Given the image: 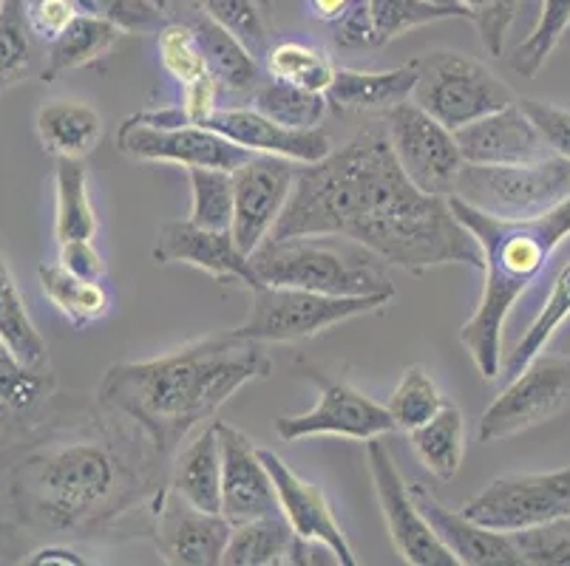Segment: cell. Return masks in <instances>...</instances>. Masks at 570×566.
Segmentation results:
<instances>
[{
  "label": "cell",
  "instance_id": "6da1fadb",
  "mask_svg": "<svg viewBox=\"0 0 570 566\" xmlns=\"http://www.w3.org/2000/svg\"><path fill=\"white\" fill-rule=\"evenodd\" d=\"M344 236L403 272L443 264L483 267V252L443 196L423 193L397 165L383 119L321 162L295 170L287 207L267 238Z\"/></svg>",
  "mask_w": 570,
  "mask_h": 566
},
{
  "label": "cell",
  "instance_id": "7a4b0ae2",
  "mask_svg": "<svg viewBox=\"0 0 570 566\" xmlns=\"http://www.w3.org/2000/svg\"><path fill=\"white\" fill-rule=\"evenodd\" d=\"M273 371L264 342L219 331L188 342L170 355L142 363H117L102 374L97 399L106 411L131 419L168 454L222 405Z\"/></svg>",
  "mask_w": 570,
  "mask_h": 566
},
{
  "label": "cell",
  "instance_id": "3957f363",
  "mask_svg": "<svg viewBox=\"0 0 570 566\" xmlns=\"http://www.w3.org/2000/svg\"><path fill=\"white\" fill-rule=\"evenodd\" d=\"M460 225L483 252V292L471 318L460 329V342L483 380H497L502 366V329L517 306L546 272L559 244L570 236V196L531 218H497L449 196Z\"/></svg>",
  "mask_w": 570,
  "mask_h": 566
},
{
  "label": "cell",
  "instance_id": "277c9868",
  "mask_svg": "<svg viewBox=\"0 0 570 566\" xmlns=\"http://www.w3.org/2000/svg\"><path fill=\"white\" fill-rule=\"evenodd\" d=\"M20 510L57 529H86L122 507L134 490L131 465L100 439L57 445L14 470Z\"/></svg>",
  "mask_w": 570,
  "mask_h": 566
},
{
  "label": "cell",
  "instance_id": "5b68a950",
  "mask_svg": "<svg viewBox=\"0 0 570 566\" xmlns=\"http://www.w3.org/2000/svg\"><path fill=\"white\" fill-rule=\"evenodd\" d=\"M267 287H295L335 298H395L389 264L344 236L264 238L250 256Z\"/></svg>",
  "mask_w": 570,
  "mask_h": 566
},
{
  "label": "cell",
  "instance_id": "8992f818",
  "mask_svg": "<svg viewBox=\"0 0 570 566\" xmlns=\"http://www.w3.org/2000/svg\"><path fill=\"white\" fill-rule=\"evenodd\" d=\"M414 66L417 80L412 88V102L449 131H458L463 125L520 100L511 86L497 80L483 62L460 51H429L414 57Z\"/></svg>",
  "mask_w": 570,
  "mask_h": 566
},
{
  "label": "cell",
  "instance_id": "52a82bcc",
  "mask_svg": "<svg viewBox=\"0 0 570 566\" xmlns=\"http://www.w3.org/2000/svg\"><path fill=\"white\" fill-rule=\"evenodd\" d=\"M497 218H531L570 196V159L548 156L525 165H463L454 193Z\"/></svg>",
  "mask_w": 570,
  "mask_h": 566
},
{
  "label": "cell",
  "instance_id": "ba28073f",
  "mask_svg": "<svg viewBox=\"0 0 570 566\" xmlns=\"http://www.w3.org/2000/svg\"><path fill=\"white\" fill-rule=\"evenodd\" d=\"M253 304L245 324L236 326V335L256 342H298L321 335L346 320L364 318L383 311L392 298H335L295 287H262L250 289Z\"/></svg>",
  "mask_w": 570,
  "mask_h": 566
},
{
  "label": "cell",
  "instance_id": "9c48e42d",
  "mask_svg": "<svg viewBox=\"0 0 570 566\" xmlns=\"http://www.w3.org/2000/svg\"><path fill=\"white\" fill-rule=\"evenodd\" d=\"M568 405L570 357L542 351L497 394V399L480 419L476 436H480V443H502V439H511V436L548 423Z\"/></svg>",
  "mask_w": 570,
  "mask_h": 566
},
{
  "label": "cell",
  "instance_id": "30bf717a",
  "mask_svg": "<svg viewBox=\"0 0 570 566\" xmlns=\"http://www.w3.org/2000/svg\"><path fill=\"white\" fill-rule=\"evenodd\" d=\"M465 518L497 533H520L570 516V465L551 474H508L460 507Z\"/></svg>",
  "mask_w": 570,
  "mask_h": 566
},
{
  "label": "cell",
  "instance_id": "8fae6325",
  "mask_svg": "<svg viewBox=\"0 0 570 566\" xmlns=\"http://www.w3.org/2000/svg\"><path fill=\"white\" fill-rule=\"evenodd\" d=\"M381 119L392 153L412 185H417L423 193L449 199L454 193L460 168L465 165L454 131L429 117L412 100L389 108Z\"/></svg>",
  "mask_w": 570,
  "mask_h": 566
},
{
  "label": "cell",
  "instance_id": "7c38bea8",
  "mask_svg": "<svg viewBox=\"0 0 570 566\" xmlns=\"http://www.w3.org/2000/svg\"><path fill=\"white\" fill-rule=\"evenodd\" d=\"M304 374L318 388V403L307 414H289L276 419V434L284 443H298L309 436H346L355 443H370L375 436H389L395 428V419L389 417L386 405L375 403L364 391L346 386V383L326 377L313 363H298Z\"/></svg>",
  "mask_w": 570,
  "mask_h": 566
},
{
  "label": "cell",
  "instance_id": "4fadbf2b",
  "mask_svg": "<svg viewBox=\"0 0 570 566\" xmlns=\"http://www.w3.org/2000/svg\"><path fill=\"white\" fill-rule=\"evenodd\" d=\"M117 148L134 162H174L183 168H219L230 173L250 156H256L253 150L202 125L163 128V125L139 122L134 117L119 125Z\"/></svg>",
  "mask_w": 570,
  "mask_h": 566
},
{
  "label": "cell",
  "instance_id": "5bb4252c",
  "mask_svg": "<svg viewBox=\"0 0 570 566\" xmlns=\"http://www.w3.org/2000/svg\"><path fill=\"white\" fill-rule=\"evenodd\" d=\"M381 439L383 436H375L366 443V456H370V474L377 493V505H381L383 522H386L395 549L406 564L414 566H458L454 555L440 544L434 529L417 510L412 490L397 470L395 456Z\"/></svg>",
  "mask_w": 570,
  "mask_h": 566
},
{
  "label": "cell",
  "instance_id": "9a60e30c",
  "mask_svg": "<svg viewBox=\"0 0 570 566\" xmlns=\"http://www.w3.org/2000/svg\"><path fill=\"white\" fill-rule=\"evenodd\" d=\"M295 162L284 156L256 153L233 170V221L230 236L236 247L250 256L269 236L295 185Z\"/></svg>",
  "mask_w": 570,
  "mask_h": 566
},
{
  "label": "cell",
  "instance_id": "2e32d148",
  "mask_svg": "<svg viewBox=\"0 0 570 566\" xmlns=\"http://www.w3.org/2000/svg\"><path fill=\"white\" fill-rule=\"evenodd\" d=\"M233 524L222 513H205L188 505L174 490L159 493L154 510V544L165 564L216 566L222 564Z\"/></svg>",
  "mask_w": 570,
  "mask_h": 566
},
{
  "label": "cell",
  "instance_id": "e0dca14e",
  "mask_svg": "<svg viewBox=\"0 0 570 566\" xmlns=\"http://www.w3.org/2000/svg\"><path fill=\"white\" fill-rule=\"evenodd\" d=\"M222 450V516L230 524L278 513V496L267 465L250 436L216 419Z\"/></svg>",
  "mask_w": 570,
  "mask_h": 566
},
{
  "label": "cell",
  "instance_id": "ac0fdd59",
  "mask_svg": "<svg viewBox=\"0 0 570 566\" xmlns=\"http://www.w3.org/2000/svg\"><path fill=\"white\" fill-rule=\"evenodd\" d=\"M258 456L267 465L269 479L276 487L278 496V510L284 513V518L289 522L293 533L298 538H307V542H321L333 549L335 558L341 566H357L355 553H352L350 542H346L344 529H341L338 518H335L333 507L326 502L324 490L313 481L302 479L295 474L293 467L282 459L278 454L267 448H258Z\"/></svg>",
  "mask_w": 570,
  "mask_h": 566
},
{
  "label": "cell",
  "instance_id": "d6986e66",
  "mask_svg": "<svg viewBox=\"0 0 570 566\" xmlns=\"http://www.w3.org/2000/svg\"><path fill=\"white\" fill-rule=\"evenodd\" d=\"M465 165H525L553 156L520 100L454 131Z\"/></svg>",
  "mask_w": 570,
  "mask_h": 566
},
{
  "label": "cell",
  "instance_id": "ffe728a7",
  "mask_svg": "<svg viewBox=\"0 0 570 566\" xmlns=\"http://www.w3.org/2000/svg\"><path fill=\"white\" fill-rule=\"evenodd\" d=\"M159 264H185L207 272L216 280H233L247 289L262 287L250 267V258L236 247L230 230H205L194 221H168L163 225L154 247Z\"/></svg>",
  "mask_w": 570,
  "mask_h": 566
},
{
  "label": "cell",
  "instance_id": "44dd1931",
  "mask_svg": "<svg viewBox=\"0 0 570 566\" xmlns=\"http://www.w3.org/2000/svg\"><path fill=\"white\" fill-rule=\"evenodd\" d=\"M202 128L222 133L230 142L242 145V148L253 150V153H269L284 156L295 165H313L321 162L330 150L335 148L333 139L326 137L321 128H284V125L273 122L256 108H216V113Z\"/></svg>",
  "mask_w": 570,
  "mask_h": 566
},
{
  "label": "cell",
  "instance_id": "7402d4cb",
  "mask_svg": "<svg viewBox=\"0 0 570 566\" xmlns=\"http://www.w3.org/2000/svg\"><path fill=\"white\" fill-rule=\"evenodd\" d=\"M414 505L423 513L429 527L434 529V536L440 538L449 553L454 555L458 564L465 566H522V555L517 549L514 538L508 533H497V529L480 527L463 513H454L432 496L426 485H412Z\"/></svg>",
  "mask_w": 570,
  "mask_h": 566
},
{
  "label": "cell",
  "instance_id": "603a6c76",
  "mask_svg": "<svg viewBox=\"0 0 570 566\" xmlns=\"http://www.w3.org/2000/svg\"><path fill=\"white\" fill-rule=\"evenodd\" d=\"M417 80L414 60L403 62L389 71H355L335 69L333 82L326 86V102L341 111H381L412 100V88Z\"/></svg>",
  "mask_w": 570,
  "mask_h": 566
},
{
  "label": "cell",
  "instance_id": "cb8c5ba5",
  "mask_svg": "<svg viewBox=\"0 0 570 566\" xmlns=\"http://www.w3.org/2000/svg\"><path fill=\"white\" fill-rule=\"evenodd\" d=\"M190 23V29L196 31V40L202 46V54H205L207 75L214 77L219 91L227 93H253L262 82V66H258V57H253V51L247 49L242 40L227 31L225 26L216 23L214 18H207L202 9H196L194 14L185 18Z\"/></svg>",
  "mask_w": 570,
  "mask_h": 566
},
{
  "label": "cell",
  "instance_id": "d4e9b609",
  "mask_svg": "<svg viewBox=\"0 0 570 566\" xmlns=\"http://www.w3.org/2000/svg\"><path fill=\"white\" fill-rule=\"evenodd\" d=\"M170 490L205 513H222V450L214 423L179 450L170 476Z\"/></svg>",
  "mask_w": 570,
  "mask_h": 566
},
{
  "label": "cell",
  "instance_id": "484cf974",
  "mask_svg": "<svg viewBox=\"0 0 570 566\" xmlns=\"http://www.w3.org/2000/svg\"><path fill=\"white\" fill-rule=\"evenodd\" d=\"M122 38H126V31L119 26L100 18H88V14H77L43 49V71H40V77L51 82L60 75L86 69L91 62L111 54Z\"/></svg>",
  "mask_w": 570,
  "mask_h": 566
},
{
  "label": "cell",
  "instance_id": "4316f807",
  "mask_svg": "<svg viewBox=\"0 0 570 566\" xmlns=\"http://www.w3.org/2000/svg\"><path fill=\"white\" fill-rule=\"evenodd\" d=\"M38 139L55 159H86L102 139V117L86 102L51 100L35 119Z\"/></svg>",
  "mask_w": 570,
  "mask_h": 566
},
{
  "label": "cell",
  "instance_id": "83f0119b",
  "mask_svg": "<svg viewBox=\"0 0 570 566\" xmlns=\"http://www.w3.org/2000/svg\"><path fill=\"white\" fill-rule=\"evenodd\" d=\"M55 394V374L49 368L26 366L7 342L0 340V430H18L38 417Z\"/></svg>",
  "mask_w": 570,
  "mask_h": 566
},
{
  "label": "cell",
  "instance_id": "f1b7e54d",
  "mask_svg": "<svg viewBox=\"0 0 570 566\" xmlns=\"http://www.w3.org/2000/svg\"><path fill=\"white\" fill-rule=\"evenodd\" d=\"M100 218L91 201L88 168L82 159H57L55 170V238L57 247L95 241Z\"/></svg>",
  "mask_w": 570,
  "mask_h": 566
},
{
  "label": "cell",
  "instance_id": "f546056e",
  "mask_svg": "<svg viewBox=\"0 0 570 566\" xmlns=\"http://www.w3.org/2000/svg\"><path fill=\"white\" fill-rule=\"evenodd\" d=\"M295 533L284 513L233 524L222 564L227 566H284L289 564Z\"/></svg>",
  "mask_w": 570,
  "mask_h": 566
},
{
  "label": "cell",
  "instance_id": "4dcf8cb0",
  "mask_svg": "<svg viewBox=\"0 0 570 566\" xmlns=\"http://www.w3.org/2000/svg\"><path fill=\"white\" fill-rule=\"evenodd\" d=\"M420 465L440 481H452L463 465L465 423L458 405L443 403L440 411L414 430H409Z\"/></svg>",
  "mask_w": 570,
  "mask_h": 566
},
{
  "label": "cell",
  "instance_id": "1f68e13d",
  "mask_svg": "<svg viewBox=\"0 0 570 566\" xmlns=\"http://www.w3.org/2000/svg\"><path fill=\"white\" fill-rule=\"evenodd\" d=\"M40 289L49 298V304L55 306L66 320L82 329L88 324H97L108 315V306H111V298H108L106 287L100 280H88L75 275L71 269H66L63 264H40L38 269Z\"/></svg>",
  "mask_w": 570,
  "mask_h": 566
},
{
  "label": "cell",
  "instance_id": "d6a6232c",
  "mask_svg": "<svg viewBox=\"0 0 570 566\" xmlns=\"http://www.w3.org/2000/svg\"><path fill=\"white\" fill-rule=\"evenodd\" d=\"M43 71V46L29 29L23 0L0 7V97Z\"/></svg>",
  "mask_w": 570,
  "mask_h": 566
},
{
  "label": "cell",
  "instance_id": "836d02e7",
  "mask_svg": "<svg viewBox=\"0 0 570 566\" xmlns=\"http://www.w3.org/2000/svg\"><path fill=\"white\" fill-rule=\"evenodd\" d=\"M570 318V261L564 264L557 272L551 284V292H548L546 306L539 309V315L533 318V324L528 326L525 335L520 337V342L514 346V351L502 360L500 366V380L508 383L514 380L517 374L548 349V342L553 340L559 329L564 326V320Z\"/></svg>",
  "mask_w": 570,
  "mask_h": 566
},
{
  "label": "cell",
  "instance_id": "e575fe53",
  "mask_svg": "<svg viewBox=\"0 0 570 566\" xmlns=\"http://www.w3.org/2000/svg\"><path fill=\"white\" fill-rule=\"evenodd\" d=\"M0 340L32 368H49V346L26 309L14 275L0 252Z\"/></svg>",
  "mask_w": 570,
  "mask_h": 566
},
{
  "label": "cell",
  "instance_id": "d590c367",
  "mask_svg": "<svg viewBox=\"0 0 570 566\" xmlns=\"http://www.w3.org/2000/svg\"><path fill=\"white\" fill-rule=\"evenodd\" d=\"M366 9H370L375 49L440 20H471L463 7H445L434 0H366Z\"/></svg>",
  "mask_w": 570,
  "mask_h": 566
},
{
  "label": "cell",
  "instance_id": "8d00e7d4",
  "mask_svg": "<svg viewBox=\"0 0 570 566\" xmlns=\"http://www.w3.org/2000/svg\"><path fill=\"white\" fill-rule=\"evenodd\" d=\"M250 108L284 128L307 131V128H318L324 122L330 102H326V93L321 91H307V88L289 86L282 80H267L258 82V88L253 91Z\"/></svg>",
  "mask_w": 570,
  "mask_h": 566
},
{
  "label": "cell",
  "instance_id": "74e56055",
  "mask_svg": "<svg viewBox=\"0 0 570 566\" xmlns=\"http://www.w3.org/2000/svg\"><path fill=\"white\" fill-rule=\"evenodd\" d=\"M262 60L269 80L289 82V86L307 88V91L324 93L335 75V66L326 51L315 49V46H307V43H298V40H282V43H273Z\"/></svg>",
  "mask_w": 570,
  "mask_h": 566
},
{
  "label": "cell",
  "instance_id": "f35d334b",
  "mask_svg": "<svg viewBox=\"0 0 570 566\" xmlns=\"http://www.w3.org/2000/svg\"><path fill=\"white\" fill-rule=\"evenodd\" d=\"M570 29V0H542L533 31L511 51V69L520 77H537Z\"/></svg>",
  "mask_w": 570,
  "mask_h": 566
},
{
  "label": "cell",
  "instance_id": "ab89813d",
  "mask_svg": "<svg viewBox=\"0 0 570 566\" xmlns=\"http://www.w3.org/2000/svg\"><path fill=\"white\" fill-rule=\"evenodd\" d=\"M443 403V394H440L438 383L426 371V366L414 363V366H409L401 374V383H397L392 397H389L386 411L389 417L395 419V428L409 434V430L426 423V419H432Z\"/></svg>",
  "mask_w": 570,
  "mask_h": 566
},
{
  "label": "cell",
  "instance_id": "60d3db41",
  "mask_svg": "<svg viewBox=\"0 0 570 566\" xmlns=\"http://www.w3.org/2000/svg\"><path fill=\"white\" fill-rule=\"evenodd\" d=\"M190 218L205 230H230L233 221V176L219 168H188Z\"/></svg>",
  "mask_w": 570,
  "mask_h": 566
},
{
  "label": "cell",
  "instance_id": "b9f144b4",
  "mask_svg": "<svg viewBox=\"0 0 570 566\" xmlns=\"http://www.w3.org/2000/svg\"><path fill=\"white\" fill-rule=\"evenodd\" d=\"M199 7L207 18H214L216 23L233 31L253 51V57H264L273 46L269 43V34H273L269 3L264 0H199Z\"/></svg>",
  "mask_w": 570,
  "mask_h": 566
},
{
  "label": "cell",
  "instance_id": "7bdbcfd3",
  "mask_svg": "<svg viewBox=\"0 0 570 566\" xmlns=\"http://www.w3.org/2000/svg\"><path fill=\"white\" fill-rule=\"evenodd\" d=\"M157 54L159 62H163L165 75H168L179 88L207 77L205 54H202L196 31L190 29L188 20H168V23L157 31Z\"/></svg>",
  "mask_w": 570,
  "mask_h": 566
},
{
  "label": "cell",
  "instance_id": "ee69618b",
  "mask_svg": "<svg viewBox=\"0 0 570 566\" xmlns=\"http://www.w3.org/2000/svg\"><path fill=\"white\" fill-rule=\"evenodd\" d=\"M77 14L100 18L119 26L126 34H157L168 18L151 0H69Z\"/></svg>",
  "mask_w": 570,
  "mask_h": 566
},
{
  "label": "cell",
  "instance_id": "f6af8a7d",
  "mask_svg": "<svg viewBox=\"0 0 570 566\" xmlns=\"http://www.w3.org/2000/svg\"><path fill=\"white\" fill-rule=\"evenodd\" d=\"M522 566H570V516L511 533Z\"/></svg>",
  "mask_w": 570,
  "mask_h": 566
},
{
  "label": "cell",
  "instance_id": "bcb514c9",
  "mask_svg": "<svg viewBox=\"0 0 570 566\" xmlns=\"http://www.w3.org/2000/svg\"><path fill=\"white\" fill-rule=\"evenodd\" d=\"M458 3L471 14V23L480 31V40L489 54L500 57L508 29L520 9V0H458Z\"/></svg>",
  "mask_w": 570,
  "mask_h": 566
},
{
  "label": "cell",
  "instance_id": "7dc6e473",
  "mask_svg": "<svg viewBox=\"0 0 570 566\" xmlns=\"http://www.w3.org/2000/svg\"><path fill=\"white\" fill-rule=\"evenodd\" d=\"M520 106L531 117V122L537 125V131L542 133L548 148L557 156L570 159V111L542 100H520Z\"/></svg>",
  "mask_w": 570,
  "mask_h": 566
},
{
  "label": "cell",
  "instance_id": "c3c4849f",
  "mask_svg": "<svg viewBox=\"0 0 570 566\" xmlns=\"http://www.w3.org/2000/svg\"><path fill=\"white\" fill-rule=\"evenodd\" d=\"M23 9L29 29L43 49L77 18L69 0H23Z\"/></svg>",
  "mask_w": 570,
  "mask_h": 566
},
{
  "label": "cell",
  "instance_id": "681fc988",
  "mask_svg": "<svg viewBox=\"0 0 570 566\" xmlns=\"http://www.w3.org/2000/svg\"><path fill=\"white\" fill-rule=\"evenodd\" d=\"M216 97H219V86H216L210 75L190 82V86H183V100L176 102V111H179L183 125L207 122L216 113V108H219Z\"/></svg>",
  "mask_w": 570,
  "mask_h": 566
},
{
  "label": "cell",
  "instance_id": "f907efd6",
  "mask_svg": "<svg viewBox=\"0 0 570 566\" xmlns=\"http://www.w3.org/2000/svg\"><path fill=\"white\" fill-rule=\"evenodd\" d=\"M57 261L63 264L66 269H71L75 275H80V278H88V280H102V275H106V264H102V256L97 252L95 241L63 244Z\"/></svg>",
  "mask_w": 570,
  "mask_h": 566
},
{
  "label": "cell",
  "instance_id": "816d5d0a",
  "mask_svg": "<svg viewBox=\"0 0 570 566\" xmlns=\"http://www.w3.org/2000/svg\"><path fill=\"white\" fill-rule=\"evenodd\" d=\"M357 0H304V9L313 20L326 26H335L352 7H355Z\"/></svg>",
  "mask_w": 570,
  "mask_h": 566
},
{
  "label": "cell",
  "instance_id": "f5cc1de1",
  "mask_svg": "<svg viewBox=\"0 0 570 566\" xmlns=\"http://www.w3.org/2000/svg\"><path fill=\"white\" fill-rule=\"evenodd\" d=\"M29 564H63V566H82L86 560L80 558L77 553H71V549L66 547H46V549H38V553L29 558Z\"/></svg>",
  "mask_w": 570,
  "mask_h": 566
},
{
  "label": "cell",
  "instance_id": "db71d44e",
  "mask_svg": "<svg viewBox=\"0 0 570 566\" xmlns=\"http://www.w3.org/2000/svg\"><path fill=\"white\" fill-rule=\"evenodd\" d=\"M154 7L165 14L168 20H185L194 14L199 7V0H151Z\"/></svg>",
  "mask_w": 570,
  "mask_h": 566
},
{
  "label": "cell",
  "instance_id": "11a10c76",
  "mask_svg": "<svg viewBox=\"0 0 570 566\" xmlns=\"http://www.w3.org/2000/svg\"><path fill=\"white\" fill-rule=\"evenodd\" d=\"M434 3H445V7H460L458 0H434Z\"/></svg>",
  "mask_w": 570,
  "mask_h": 566
},
{
  "label": "cell",
  "instance_id": "9f6ffc18",
  "mask_svg": "<svg viewBox=\"0 0 570 566\" xmlns=\"http://www.w3.org/2000/svg\"><path fill=\"white\" fill-rule=\"evenodd\" d=\"M568 34H570V29H568ZM568 34H564V38H568Z\"/></svg>",
  "mask_w": 570,
  "mask_h": 566
},
{
  "label": "cell",
  "instance_id": "6f0895ef",
  "mask_svg": "<svg viewBox=\"0 0 570 566\" xmlns=\"http://www.w3.org/2000/svg\"><path fill=\"white\" fill-rule=\"evenodd\" d=\"M0 7H3V0H0Z\"/></svg>",
  "mask_w": 570,
  "mask_h": 566
},
{
  "label": "cell",
  "instance_id": "680465c9",
  "mask_svg": "<svg viewBox=\"0 0 570 566\" xmlns=\"http://www.w3.org/2000/svg\"><path fill=\"white\" fill-rule=\"evenodd\" d=\"M0 436H3V430H0Z\"/></svg>",
  "mask_w": 570,
  "mask_h": 566
},
{
  "label": "cell",
  "instance_id": "91938a15",
  "mask_svg": "<svg viewBox=\"0 0 570 566\" xmlns=\"http://www.w3.org/2000/svg\"><path fill=\"white\" fill-rule=\"evenodd\" d=\"M264 3H269V0H264Z\"/></svg>",
  "mask_w": 570,
  "mask_h": 566
}]
</instances>
